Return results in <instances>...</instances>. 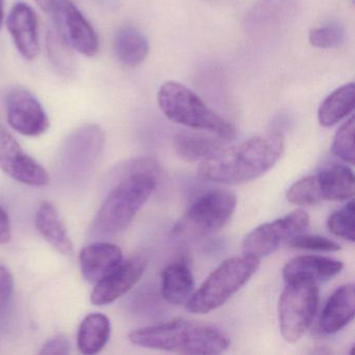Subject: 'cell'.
Returning a JSON list of instances; mask_svg holds the SVG:
<instances>
[{
  "instance_id": "1",
  "label": "cell",
  "mask_w": 355,
  "mask_h": 355,
  "mask_svg": "<svg viewBox=\"0 0 355 355\" xmlns=\"http://www.w3.org/2000/svg\"><path fill=\"white\" fill-rule=\"evenodd\" d=\"M284 151V138L280 132L259 135L200 162L198 175L217 184H246L272 169Z\"/></svg>"
},
{
  "instance_id": "2",
  "label": "cell",
  "mask_w": 355,
  "mask_h": 355,
  "mask_svg": "<svg viewBox=\"0 0 355 355\" xmlns=\"http://www.w3.org/2000/svg\"><path fill=\"white\" fill-rule=\"evenodd\" d=\"M124 172L125 175L112 189L97 213L92 230L95 236H112L124 232L157 188L159 168L153 159H137Z\"/></svg>"
},
{
  "instance_id": "3",
  "label": "cell",
  "mask_w": 355,
  "mask_h": 355,
  "mask_svg": "<svg viewBox=\"0 0 355 355\" xmlns=\"http://www.w3.org/2000/svg\"><path fill=\"white\" fill-rule=\"evenodd\" d=\"M128 340L142 348L182 354H220L230 346V338L220 328L188 319L138 328L128 334Z\"/></svg>"
},
{
  "instance_id": "4",
  "label": "cell",
  "mask_w": 355,
  "mask_h": 355,
  "mask_svg": "<svg viewBox=\"0 0 355 355\" xmlns=\"http://www.w3.org/2000/svg\"><path fill=\"white\" fill-rule=\"evenodd\" d=\"M157 103L164 115L180 125L207 130L224 141L236 138V128L209 109L198 95L184 85L167 82L159 89Z\"/></svg>"
},
{
  "instance_id": "5",
  "label": "cell",
  "mask_w": 355,
  "mask_h": 355,
  "mask_svg": "<svg viewBox=\"0 0 355 355\" xmlns=\"http://www.w3.org/2000/svg\"><path fill=\"white\" fill-rule=\"evenodd\" d=\"M261 259L252 255L228 257L222 261L196 292L193 293L187 309L190 313H211L227 302L257 273Z\"/></svg>"
},
{
  "instance_id": "6",
  "label": "cell",
  "mask_w": 355,
  "mask_h": 355,
  "mask_svg": "<svg viewBox=\"0 0 355 355\" xmlns=\"http://www.w3.org/2000/svg\"><path fill=\"white\" fill-rule=\"evenodd\" d=\"M236 196L227 190H215L199 197L176 222L171 236L192 241L213 234L223 228L234 215Z\"/></svg>"
},
{
  "instance_id": "7",
  "label": "cell",
  "mask_w": 355,
  "mask_h": 355,
  "mask_svg": "<svg viewBox=\"0 0 355 355\" xmlns=\"http://www.w3.org/2000/svg\"><path fill=\"white\" fill-rule=\"evenodd\" d=\"M319 304V286L315 282L286 284L278 302V321L282 338L297 343L311 327Z\"/></svg>"
},
{
  "instance_id": "8",
  "label": "cell",
  "mask_w": 355,
  "mask_h": 355,
  "mask_svg": "<svg viewBox=\"0 0 355 355\" xmlns=\"http://www.w3.org/2000/svg\"><path fill=\"white\" fill-rule=\"evenodd\" d=\"M309 223L311 219L304 209H295L288 215L261 224L249 232L243 241V252L259 259L268 257L282 244H288L291 239L306 232Z\"/></svg>"
},
{
  "instance_id": "9",
  "label": "cell",
  "mask_w": 355,
  "mask_h": 355,
  "mask_svg": "<svg viewBox=\"0 0 355 355\" xmlns=\"http://www.w3.org/2000/svg\"><path fill=\"white\" fill-rule=\"evenodd\" d=\"M53 18L60 38L78 53L94 57L99 49V39L90 22L70 0H57Z\"/></svg>"
},
{
  "instance_id": "10",
  "label": "cell",
  "mask_w": 355,
  "mask_h": 355,
  "mask_svg": "<svg viewBox=\"0 0 355 355\" xmlns=\"http://www.w3.org/2000/svg\"><path fill=\"white\" fill-rule=\"evenodd\" d=\"M0 168L10 178L28 186L44 187L49 182L45 168L28 155L3 125H0Z\"/></svg>"
},
{
  "instance_id": "11",
  "label": "cell",
  "mask_w": 355,
  "mask_h": 355,
  "mask_svg": "<svg viewBox=\"0 0 355 355\" xmlns=\"http://www.w3.org/2000/svg\"><path fill=\"white\" fill-rule=\"evenodd\" d=\"M8 122L26 137H39L49 128V119L40 101L24 88H14L6 98Z\"/></svg>"
},
{
  "instance_id": "12",
  "label": "cell",
  "mask_w": 355,
  "mask_h": 355,
  "mask_svg": "<svg viewBox=\"0 0 355 355\" xmlns=\"http://www.w3.org/2000/svg\"><path fill=\"white\" fill-rule=\"evenodd\" d=\"M147 261L141 254L132 255L95 284L91 294L94 305H107L130 292L144 275Z\"/></svg>"
},
{
  "instance_id": "13",
  "label": "cell",
  "mask_w": 355,
  "mask_h": 355,
  "mask_svg": "<svg viewBox=\"0 0 355 355\" xmlns=\"http://www.w3.org/2000/svg\"><path fill=\"white\" fill-rule=\"evenodd\" d=\"M105 145V134L96 124H86L68 137L62 148L61 159L73 172H86L98 159Z\"/></svg>"
},
{
  "instance_id": "14",
  "label": "cell",
  "mask_w": 355,
  "mask_h": 355,
  "mask_svg": "<svg viewBox=\"0 0 355 355\" xmlns=\"http://www.w3.org/2000/svg\"><path fill=\"white\" fill-rule=\"evenodd\" d=\"M7 26L14 44L22 57L28 61L36 59L40 53V39L34 10L26 3H16L10 12Z\"/></svg>"
},
{
  "instance_id": "15",
  "label": "cell",
  "mask_w": 355,
  "mask_h": 355,
  "mask_svg": "<svg viewBox=\"0 0 355 355\" xmlns=\"http://www.w3.org/2000/svg\"><path fill=\"white\" fill-rule=\"evenodd\" d=\"M344 263L338 259L320 255H301L290 259L282 270L286 284L328 282L340 273Z\"/></svg>"
},
{
  "instance_id": "16",
  "label": "cell",
  "mask_w": 355,
  "mask_h": 355,
  "mask_svg": "<svg viewBox=\"0 0 355 355\" xmlns=\"http://www.w3.org/2000/svg\"><path fill=\"white\" fill-rule=\"evenodd\" d=\"M122 261L123 253L117 245L95 242L80 251V271L87 282L96 284L116 269Z\"/></svg>"
},
{
  "instance_id": "17",
  "label": "cell",
  "mask_w": 355,
  "mask_h": 355,
  "mask_svg": "<svg viewBox=\"0 0 355 355\" xmlns=\"http://www.w3.org/2000/svg\"><path fill=\"white\" fill-rule=\"evenodd\" d=\"M355 313L354 284H347L336 288L328 298L321 317L320 331L324 334H334L346 327Z\"/></svg>"
},
{
  "instance_id": "18",
  "label": "cell",
  "mask_w": 355,
  "mask_h": 355,
  "mask_svg": "<svg viewBox=\"0 0 355 355\" xmlns=\"http://www.w3.org/2000/svg\"><path fill=\"white\" fill-rule=\"evenodd\" d=\"M37 230L45 241L49 243L58 252L65 257L73 253V244L70 240L67 228L61 219L59 211L49 201H44L39 207L35 216Z\"/></svg>"
},
{
  "instance_id": "19",
  "label": "cell",
  "mask_w": 355,
  "mask_h": 355,
  "mask_svg": "<svg viewBox=\"0 0 355 355\" xmlns=\"http://www.w3.org/2000/svg\"><path fill=\"white\" fill-rule=\"evenodd\" d=\"M315 176L323 200L346 201L354 196V175L348 166L330 164Z\"/></svg>"
},
{
  "instance_id": "20",
  "label": "cell",
  "mask_w": 355,
  "mask_h": 355,
  "mask_svg": "<svg viewBox=\"0 0 355 355\" xmlns=\"http://www.w3.org/2000/svg\"><path fill=\"white\" fill-rule=\"evenodd\" d=\"M195 279L184 261L170 263L162 273V296L170 304H186L194 293Z\"/></svg>"
},
{
  "instance_id": "21",
  "label": "cell",
  "mask_w": 355,
  "mask_h": 355,
  "mask_svg": "<svg viewBox=\"0 0 355 355\" xmlns=\"http://www.w3.org/2000/svg\"><path fill=\"white\" fill-rule=\"evenodd\" d=\"M114 49L118 60L128 67L141 65L149 53V43L146 37L132 26H124L116 33Z\"/></svg>"
},
{
  "instance_id": "22",
  "label": "cell",
  "mask_w": 355,
  "mask_h": 355,
  "mask_svg": "<svg viewBox=\"0 0 355 355\" xmlns=\"http://www.w3.org/2000/svg\"><path fill=\"white\" fill-rule=\"evenodd\" d=\"M111 336V322L103 313H94L87 315L78 328V350L86 355L97 354L109 342Z\"/></svg>"
},
{
  "instance_id": "23",
  "label": "cell",
  "mask_w": 355,
  "mask_h": 355,
  "mask_svg": "<svg viewBox=\"0 0 355 355\" xmlns=\"http://www.w3.org/2000/svg\"><path fill=\"white\" fill-rule=\"evenodd\" d=\"M355 103V87L353 83L344 85L330 93L318 111V120L323 128H331L348 117Z\"/></svg>"
},
{
  "instance_id": "24",
  "label": "cell",
  "mask_w": 355,
  "mask_h": 355,
  "mask_svg": "<svg viewBox=\"0 0 355 355\" xmlns=\"http://www.w3.org/2000/svg\"><path fill=\"white\" fill-rule=\"evenodd\" d=\"M176 153L189 163L202 162L223 148L221 138H211L194 132H178L173 139Z\"/></svg>"
},
{
  "instance_id": "25",
  "label": "cell",
  "mask_w": 355,
  "mask_h": 355,
  "mask_svg": "<svg viewBox=\"0 0 355 355\" xmlns=\"http://www.w3.org/2000/svg\"><path fill=\"white\" fill-rule=\"evenodd\" d=\"M47 51L55 69L64 78L76 73V64L70 47L60 38L57 32H49L47 36Z\"/></svg>"
},
{
  "instance_id": "26",
  "label": "cell",
  "mask_w": 355,
  "mask_h": 355,
  "mask_svg": "<svg viewBox=\"0 0 355 355\" xmlns=\"http://www.w3.org/2000/svg\"><path fill=\"white\" fill-rule=\"evenodd\" d=\"M286 199L288 202L299 207H311L323 201L315 174L292 184L286 192Z\"/></svg>"
},
{
  "instance_id": "27",
  "label": "cell",
  "mask_w": 355,
  "mask_h": 355,
  "mask_svg": "<svg viewBox=\"0 0 355 355\" xmlns=\"http://www.w3.org/2000/svg\"><path fill=\"white\" fill-rule=\"evenodd\" d=\"M327 228L334 236L354 242V201L352 199L329 216Z\"/></svg>"
},
{
  "instance_id": "28",
  "label": "cell",
  "mask_w": 355,
  "mask_h": 355,
  "mask_svg": "<svg viewBox=\"0 0 355 355\" xmlns=\"http://www.w3.org/2000/svg\"><path fill=\"white\" fill-rule=\"evenodd\" d=\"M354 116H351L338 130L334 137L331 153L345 163L354 164Z\"/></svg>"
},
{
  "instance_id": "29",
  "label": "cell",
  "mask_w": 355,
  "mask_h": 355,
  "mask_svg": "<svg viewBox=\"0 0 355 355\" xmlns=\"http://www.w3.org/2000/svg\"><path fill=\"white\" fill-rule=\"evenodd\" d=\"M13 275L6 266L0 265V329L7 327L14 301Z\"/></svg>"
},
{
  "instance_id": "30",
  "label": "cell",
  "mask_w": 355,
  "mask_h": 355,
  "mask_svg": "<svg viewBox=\"0 0 355 355\" xmlns=\"http://www.w3.org/2000/svg\"><path fill=\"white\" fill-rule=\"evenodd\" d=\"M344 28L338 24H329V26L313 28L309 36L311 46L320 49H334L344 41Z\"/></svg>"
},
{
  "instance_id": "31",
  "label": "cell",
  "mask_w": 355,
  "mask_h": 355,
  "mask_svg": "<svg viewBox=\"0 0 355 355\" xmlns=\"http://www.w3.org/2000/svg\"><path fill=\"white\" fill-rule=\"evenodd\" d=\"M288 245L295 249L323 251V252H334V251L340 250V245L334 241L325 238V236L305 234V232L291 239Z\"/></svg>"
},
{
  "instance_id": "32",
  "label": "cell",
  "mask_w": 355,
  "mask_h": 355,
  "mask_svg": "<svg viewBox=\"0 0 355 355\" xmlns=\"http://www.w3.org/2000/svg\"><path fill=\"white\" fill-rule=\"evenodd\" d=\"M70 353V343L67 336L63 334H55L49 338L41 349L40 354L66 355Z\"/></svg>"
},
{
  "instance_id": "33",
  "label": "cell",
  "mask_w": 355,
  "mask_h": 355,
  "mask_svg": "<svg viewBox=\"0 0 355 355\" xmlns=\"http://www.w3.org/2000/svg\"><path fill=\"white\" fill-rule=\"evenodd\" d=\"M11 221L7 211L0 207V245L7 244L11 241Z\"/></svg>"
},
{
  "instance_id": "34",
  "label": "cell",
  "mask_w": 355,
  "mask_h": 355,
  "mask_svg": "<svg viewBox=\"0 0 355 355\" xmlns=\"http://www.w3.org/2000/svg\"><path fill=\"white\" fill-rule=\"evenodd\" d=\"M35 1H36L37 5H38L41 9L46 12L51 11L53 6L57 3V0H35Z\"/></svg>"
},
{
  "instance_id": "35",
  "label": "cell",
  "mask_w": 355,
  "mask_h": 355,
  "mask_svg": "<svg viewBox=\"0 0 355 355\" xmlns=\"http://www.w3.org/2000/svg\"><path fill=\"white\" fill-rule=\"evenodd\" d=\"M3 21V0H0V28Z\"/></svg>"
}]
</instances>
